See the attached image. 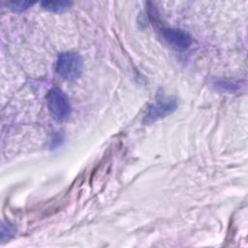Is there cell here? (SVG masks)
<instances>
[{
  "instance_id": "1",
  "label": "cell",
  "mask_w": 248,
  "mask_h": 248,
  "mask_svg": "<svg viewBox=\"0 0 248 248\" xmlns=\"http://www.w3.org/2000/svg\"><path fill=\"white\" fill-rule=\"evenodd\" d=\"M82 58L75 52H66L58 56L55 71L64 79L72 81L79 78L82 72Z\"/></svg>"
},
{
  "instance_id": "2",
  "label": "cell",
  "mask_w": 248,
  "mask_h": 248,
  "mask_svg": "<svg viewBox=\"0 0 248 248\" xmlns=\"http://www.w3.org/2000/svg\"><path fill=\"white\" fill-rule=\"evenodd\" d=\"M47 108L57 121H64L71 114V105L67 96L58 88H51L46 96Z\"/></svg>"
},
{
  "instance_id": "3",
  "label": "cell",
  "mask_w": 248,
  "mask_h": 248,
  "mask_svg": "<svg viewBox=\"0 0 248 248\" xmlns=\"http://www.w3.org/2000/svg\"><path fill=\"white\" fill-rule=\"evenodd\" d=\"M177 108V102L173 97L160 96L155 102L147 108L143 116L142 123L147 125L162 119L169 114L172 113Z\"/></svg>"
},
{
  "instance_id": "4",
  "label": "cell",
  "mask_w": 248,
  "mask_h": 248,
  "mask_svg": "<svg viewBox=\"0 0 248 248\" xmlns=\"http://www.w3.org/2000/svg\"><path fill=\"white\" fill-rule=\"evenodd\" d=\"M162 36L165 42L176 50H185L193 43L192 37L184 30L177 28L163 29Z\"/></svg>"
},
{
  "instance_id": "5",
  "label": "cell",
  "mask_w": 248,
  "mask_h": 248,
  "mask_svg": "<svg viewBox=\"0 0 248 248\" xmlns=\"http://www.w3.org/2000/svg\"><path fill=\"white\" fill-rule=\"evenodd\" d=\"M72 2L69 1H44L42 2V6L44 9L52 12V13H63L68 11L71 6Z\"/></svg>"
},
{
  "instance_id": "6",
  "label": "cell",
  "mask_w": 248,
  "mask_h": 248,
  "mask_svg": "<svg viewBox=\"0 0 248 248\" xmlns=\"http://www.w3.org/2000/svg\"><path fill=\"white\" fill-rule=\"evenodd\" d=\"M34 2H27V1H12L7 2V6L16 12H22L27 9H29L31 6H33Z\"/></svg>"
}]
</instances>
